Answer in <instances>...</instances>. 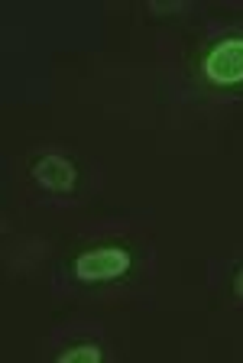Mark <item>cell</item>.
Segmentation results:
<instances>
[{
	"instance_id": "obj_1",
	"label": "cell",
	"mask_w": 243,
	"mask_h": 363,
	"mask_svg": "<svg viewBox=\"0 0 243 363\" xmlns=\"http://www.w3.org/2000/svg\"><path fill=\"white\" fill-rule=\"evenodd\" d=\"M201 78L214 88L243 84V33H227L208 45L201 55Z\"/></svg>"
},
{
	"instance_id": "obj_3",
	"label": "cell",
	"mask_w": 243,
	"mask_h": 363,
	"mask_svg": "<svg viewBox=\"0 0 243 363\" xmlns=\"http://www.w3.org/2000/svg\"><path fill=\"white\" fill-rule=\"evenodd\" d=\"M36 179L43 182L46 189H52V191H69L72 182H75V166H72L65 156H55V152H49V156L39 159Z\"/></svg>"
},
{
	"instance_id": "obj_4",
	"label": "cell",
	"mask_w": 243,
	"mask_h": 363,
	"mask_svg": "<svg viewBox=\"0 0 243 363\" xmlns=\"http://www.w3.org/2000/svg\"><path fill=\"white\" fill-rule=\"evenodd\" d=\"M101 360L104 357V350L94 347V344H81V347H69V350H59V360Z\"/></svg>"
},
{
	"instance_id": "obj_5",
	"label": "cell",
	"mask_w": 243,
	"mask_h": 363,
	"mask_svg": "<svg viewBox=\"0 0 243 363\" xmlns=\"http://www.w3.org/2000/svg\"><path fill=\"white\" fill-rule=\"evenodd\" d=\"M237 292L243 295V272H240V276H237Z\"/></svg>"
},
{
	"instance_id": "obj_2",
	"label": "cell",
	"mask_w": 243,
	"mask_h": 363,
	"mask_svg": "<svg viewBox=\"0 0 243 363\" xmlns=\"http://www.w3.org/2000/svg\"><path fill=\"white\" fill-rule=\"evenodd\" d=\"M130 266L127 250L120 247H94L88 253L75 259V276L84 282H104V279H117L123 269Z\"/></svg>"
}]
</instances>
